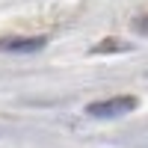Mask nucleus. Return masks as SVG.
<instances>
[{
    "mask_svg": "<svg viewBox=\"0 0 148 148\" xmlns=\"http://www.w3.org/2000/svg\"><path fill=\"white\" fill-rule=\"evenodd\" d=\"M116 51H130V45H121L119 39H104L101 45L92 47V53H116Z\"/></svg>",
    "mask_w": 148,
    "mask_h": 148,
    "instance_id": "nucleus-3",
    "label": "nucleus"
},
{
    "mask_svg": "<svg viewBox=\"0 0 148 148\" xmlns=\"http://www.w3.org/2000/svg\"><path fill=\"white\" fill-rule=\"evenodd\" d=\"M136 98L133 95H113V98H104V101H92L86 107V116L89 119H119V116H127L136 110Z\"/></svg>",
    "mask_w": 148,
    "mask_h": 148,
    "instance_id": "nucleus-1",
    "label": "nucleus"
},
{
    "mask_svg": "<svg viewBox=\"0 0 148 148\" xmlns=\"http://www.w3.org/2000/svg\"><path fill=\"white\" fill-rule=\"evenodd\" d=\"M47 45V36H6L0 39L3 53H39Z\"/></svg>",
    "mask_w": 148,
    "mask_h": 148,
    "instance_id": "nucleus-2",
    "label": "nucleus"
},
{
    "mask_svg": "<svg viewBox=\"0 0 148 148\" xmlns=\"http://www.w3.org/2000/svg\"><path fill=\"white\" fill-rule=\"evenodd\" d=\"M133 30H136L139 36H148V15H139V18H133Z\"/></svg>",
    "mask_w": 148,
    "mask_h": 148,
    "instance_id": "nucleus-4",
    "label": "nucleus"
}]
</instances>
